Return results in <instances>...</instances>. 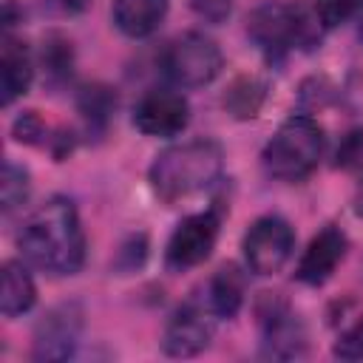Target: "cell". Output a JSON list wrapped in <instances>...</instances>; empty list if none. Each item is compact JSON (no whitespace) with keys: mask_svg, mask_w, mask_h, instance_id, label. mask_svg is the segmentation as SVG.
<instances>
[{"mask_svg":"<svg viewBox=\"0 0 363 363\" xmlns=\"http://www.w3.org/2000/svg\"><path fill=\"white\" fill-rule=\"evenodd\" d=\"M363 156V130H354L346 136L343 147L337 150V164H352Z\"/></svg>","mask_w":363,"mask_h":363,"instance_id":"26","label":"cell"},{"mask_svg":"<svg viewBox=\"0 0 363 363\" xmlns=\"http://www.w3.org/2000/svg\"><path fill=\"white\" fill-rule=\"evenodd\" d=\"M264 94H267V88H264L261 79H255V77H241V79H235L233 88L227 91L224 105L233 111V116L250 119V116L258 113V108H261V102H264Z\"/></svg>","mask_w":363,"mask_h":363,"instance_id":"18","label":"cell"},{"mask_svg":"<svg viewBox=\"0 0 363 363\" xmlns=\"http://www.w3.org/2000/svg\"><path fill=\"white\" fill-rule=\"evenodd\" d=\"M162 74L179 88H201L213 82L224 68V54L201 31H184L170 40L159 57Z\"/></svg>","mask_w":363,"mask_h":363,"instance_id":"5","label":"cell"},{"mask_svg":"<svg viewBox=\"0 0 363 363\" xmlns=\"http://www.w3.org/2000/svg\"><path fill=\"white\" fill-rule=\"evenodd\" d=\"M145 255H147V241H145V235H133V238L119 250V261H116V264H119V269L130 272V269L142 267Z\"/></svg>","mask_w":363,"mask_h":363,"instance_id":"25","label":"cell"},{"mask_svg":"<svg viewBox=\"0 0 363 363\" xmlns=\"http://www.w3.org/2000/svg\"><path fill=\"white\" fill-rule=\"evenodd\" d=\"M261 326V354L272 360H295L306 354V329L286 301L278 295H264L258 301Z\"/></svg>","mask_w":363,"mask_h":363,"instance_id":"7","label":"cell"},{"mask_svg":"<svg viewBox=\"0 0 363 363\" xmlns=\"http://www.w3.org/2000/svg\"><path fill=\"white\" fill-rule=\"evenodd\" d=\"M37 301V286L31 272L23 267V261H6L3 264V286H0V312L6 318H17L28 312Z\"/></svg>","mask_w":363,"mask_h":363,"instance_id":"16","label":"cell"},{"mask_svg":"<svg viewBox=\"0 0 363 363\" xmlns=\"http://www.w3.org/2000/svg\"><path fill=\"white\" fill-rule=\"evenodd\" d=\"M221 170H224L221 145L213 139H190L162 150L147 170V182L162 201L173 204L210 190L221 179Z\"/></svg>","mask_w":363,"mask_h":363,"instance_id":"2","label":"cell"},{"mask_svg":"<svg viewBox=\"0 0 363 363\" xmlns=\"http://www.w3.org/2000/svg\"><path fill=\"white\" fill-rule=\"evenodd\" d=\"M323 147V128L312 116L298 113L281 122V128L269 136V142L261 150V164L267 176L278 182H301L318 167Z\"/></svg>","mask_w":363,"mask_h":363,"instance_id":"4","label":"cell"},{"mask_svg":"<svg viewBox=\"0 0 363 363\" xmlns=\"http://www.w3.org/2000/svg\"><path fill=\"white\" fill-rule=\"evenodd\" d=\"M190 9L196 11V17H201L204 23H224L233 11V0H190Z\"/></svg>","mask_w":363,"mask_h":363,"instance_id":"24","label":"cell"},{"mask_svg":"<svg viewBox=\"0 0 363 363\" xmlns=\"http://www.w3.org/2000/svg\"><path fill=\"white\" fill-rule=\"evenodd\" d=\"M43 65L48 71L51 79H68L71 77V65H74V51H71V43L60 34H48L43 40Z\"/></svg>","mask_w":363,"mask_h":363,"instance_id":"19","label":"cell"},{"mask_svg":"<svg viewBox=\"0 0 363 363\" xmlns=\"http://www.w3.org/2000/svg\"><path fill=\"white\" fill-rule=\"evenodd\" d=\"M354 213H357V216H363V176H360L357 190H354Z\"/></svg>","mask_w":363,"mask_h":363,"instance_id":"28","label":"cell"},{"mask_svg":"<svg viewBox=\"0 0 363 363\" xmlns=\"http://www.w3.org/2000/svg\"><path fill=\"white\" fill-rule=\"evenodd\" d=\"M54 3H57V9L65 11V14H82V11L91 6V0H54Z\"/></svg>","mask_w":363,"mask_h":363,"instance_id":"27","label":"cell"},{"mask_svg":"<svg viewBox=\"0 0 363 363\" xmlns=\"http://www.w3.org/2000/svg\"><path fill=\"white\" fill-rule=\"evenodd\" d=\"M34 79V62L26 43L3 34V54H0V102L9 108L20 99Z\"/></svg>","mask_w":363,"mask_h":363,"instance_id":"13","label":"cell"},{"mask_svg":"<svg viewBox=\"0 0 363 363\" xmlns=\"http://www.w3.org/2000/svg\"><path fill=\"white\" fill-rule=\"evenodd\" d=\"M323 28L315 6L309 9L295 0H264L247 17V34L269 62H281L292 51L315 48Z\"/></svg>","mask_w":363,"mask_h":363,"instance_id":"3","label":"cell"},{"mask_svg":"<svg viewBox=\"0 0 363 363\" xmlns=\"http://www.w3.org/2000/svg\"><path fill=\"white\" fill-rule=\"evenodd\" d=\"M113 105H116L113 94L108 88H102V85H88L79 94V113L88 119L91 128H105Z\"/></svg>","mask_w":363,"mask_h":363,"instance_id":"20","label":"cell"},{"mask_svg":"<svg viewBox=\"0 0 363 363\" xmlns=\"http://www.w3.org/2000/svg\"><path fill=\"white\" fill-rule=\"evenodd\" d=\"M346 250H349V238L340 227L335 224H326L318 235H312V241L306 244L303 255L298 258V267H295V278L306 286H320L326 284L337 264L346 258Z\"/></svg>","mask_w":363,"mask_h":363,"instance_id":"12","label":"cell"},{"mask_svg":"<svg viewBox=\"0 0 363 363\" xmlns=\"http://www.w3.org/2000/svg\"><path fill=\"white\" fill-rule=\"evenodd\" d=\"M11 133H14V139L23 142V145H34V142H40V136L45 133V125H43V119L37 116V111H23V113L14 119Z\"/></svg>","mask_w":363,"mask_h":363,"instance_id":"23","label":"cell"},{"mask_svg":"<svg viewBox=\"0 0 363 363\" xmlns=\"http://www.w3.org/2000/svg\"><path fill=\"white\" fill-rule=\"evenodd\" d=\"M247 269L255 275H275L292 258L295 250V230L284 216H261L250 224L241 241Z\"/></svg>","mask_w":363,"mask_h":363,"instance_id":"6","label":"cell"},{"mask_svg":"<svg viewBox=\"0 0 363 363\" xmlns=\"http://www.w3.org/2000/svg\"><path fill=\"white\" fill-rule=\"evenodd\" d=\"M17 247L26 261L51 275L79 272L85 264V233L74 201L65 196H51L45 204H40L23 221Z\"/></svg>","mask_w":363,"mask_h":363,"instance_id":"1","label":"cell"},{"mask_svg":"<svg viewBox=\"0 0 363 363\" xmlns=\"http://www.w3.org/2000/svg\"><path fill=\"white\" fill-rule=\"evenodd\" d=\"M31 193V176L23 164L6 159L3 162V182H0V201H3V216H11L17 207L28 201Z\"/></svg>","mask_w":363,"mask_h":363,"instance_id":"17","label":"cell"},{"mask_svg":"<svg viewBox=\"0 0 363 363\" xmlns=\"http://www.w3.org/2000/svg\"><path fill=\"white\" fill-rule=\"evenodd\" d=\"M218 224H221V218L216 210H204V213H193V216L182 218L164 247L167 269L184 272V269L204 264L218 241Z\"/></svg>","mask_w":363,"mask_h":363,"instance_id":"8","label":"cell"},{"mask_svg":"<svg viewBox=\"0 0 363 363\" xmlns=\"http://www.w3.org/2000/svg\"><path fill=\"white\" fill-rule=\"evenodd\" d=\"M363 9V0H315V11L326 28H335L352 20Z\"/></svg>","mask_w":363,"mask_h":363,"instance_id":"21","label":"cell"},{"mask_svg":"<svg viewBox=\"0 0 363 363\" xmlns=\"http://www.w3.org/2000/svg\"><path fill=\"white\" fill-rule=\"evenodd\" d=\"M190 105L176 91H147L133 108V125L145 136H176L187 128Z\"/></svg>","mask_w":363,"mask_h":363,"instance_id":"11","label":"cell"},{"mask_svg":"<svg viewBox=\"0 0 363 363\" xmlns=\"http://www.w3.org/2000/svg\"><path fill=\"white\" fill-rule=\"evenodd\" d=\"M332 354L340 360H363V315L346 332H340L332 346Z\"/></svg>","mask_w":363,"mask_h":363,"instance_id":"22","label":"cell"},{"mask_svg":"<svg viewBox=\"0 0 363 363\" xmlns=\"http://www.w3.org/2000/svg\"><path fill=\"white\" fill-rule=\"evenodd\" d=\"M360 37H363V14H360Z\"/></svg>","mask_w":363,"mask_h":363,"instance_id":"29","label":"cell"},{"mask_svg":"<svg viewBox=\"0 0 363 363\" xmlns=\"http://www.w3.org/2000/svg\"><path fill=\"white\" fill-rule=\"evenodd\" d=\"M85 312L77 301L51 306L34 326V357L37 360H68L82 337Z\"/></svg>","mask_w":363,"mask_h":363,"instance_id":"10","label":"cell"},{"mask_svg":"<svg viewBox=\"0 0 363 363\" xmlns=\"http://www.w3.org/2000/svg\"><path fill=\"white\" fill-rule=\"evenodd\" d=\"M216 315L210 306L201 301V295L184 301L182 306L173 309V315L164 323L162 332V352L167 357H193L210 346L213 329H216Z\"/></svg>","mask_w":363,"mask_h":363,"instance_id":"9","label":"cell"},{"mask_svg":"<svg viewBox=\"0 0 363 363\" xmlns=\"http://www.w3.org/2000/svg\"><path fill=\"white\" fill-rule=\"evenodd\" d=\"M201 301L210 306V312L218 320L235 318L244 303V275L238 272V267L227 264V267L216 269L207 278V284L201 286Z\"/></svg>","mask_w":363,"mask_h":363,"instance_id":"15","label":"cell"},{"mask_svg":"<svg viewBox=\"0 0 363 363\" xmlns=\"http://www.w3.org/2000/svg\"><path fill=\"white\" fill-rule=\"evenodd\" d=\"M167 6L170 0H113L111 17H113V26L125 37L142 40V37H150L162 26Z\"/></svg>","mask_w":363,"mask_h":363,"instance_id":"14","label":"cell"}]
</instances>
